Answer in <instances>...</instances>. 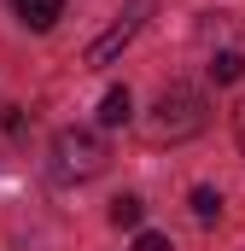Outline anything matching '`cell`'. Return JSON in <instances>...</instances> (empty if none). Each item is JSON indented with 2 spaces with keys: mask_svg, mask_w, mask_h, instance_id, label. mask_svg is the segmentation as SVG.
<instances>
[{
  "mask_svg": "<svg viewBox=\"0 0 245 251\" xmlns=\"http://www.w3.org/2000/svg\"><path fill=\"white\" fill-rule=\"evenodd\" d=\"M210 123V105H204V94L198 88H187V82H175V88H164L158 94V105H152V117H146V134L164 146H175V140H193L198 128Z\"/></svg>",
  "mask_w": 245,
  "mask_h": 251,
  "instance_id": "obj_1",
  "label": "cell"
},
{
  "mask_svg": "<svg viewBox=\"0 0 245 251\" xmlns=\"http://www.w3.org/2000/svg\"><path fill=\"white\" fill-rule=\"evenodd\" d=\"M146 6H152V0H140V6H134V12H128L122 24H111V29H105V35H99V41L88 47V64H111V59H117L122 47L134 41V29H140V12H146Z\"/></svg>",
  "mask_w": 245,
  "mask_h": 251,
  "instance_id": "obj_3",
  "label": "cell"
},
{
  "mask_svg": "<svg viewBox=\"0 0 245 251\" xmlns=\"http://www.w3.org/2000/svg\"><path fill=\"white\" fill-rule=\"evenodd\" d=\"M193 216H198V222H216V216H222V193L216 187H193Z\"/></svg>",
  "mask_w": 245,
  "mask_h": 251,
  "instance_id": "obj_8",
  "label": "cell"
},
{
  "mask_svg": "<svg viewBox=\"0 0 245 251\" xmlns=\"http://www.w3.org/2000/svg\"><path fill=\"white\" fill-rule=\"evenodd\" d=\"M234 134H240V152H245V105L234 111Z\"/></svg>",
  "mask_w": 245,
  "mask_h": 251,
  "instance_id": "obj_10",
  "label": "cell"
},
{
  "mask_svg": "<svg viewBox=\"0 0 245 251\" xmlns=\"http://www.w3.org/2000/svg\"><path fill=\"white\" fill-rule=\"evenodd\" d=\"M134 251H175V246H170L164 234H152V228H146V234H134Z\"/></svg>",
  "mask_w": 245,
  "mask_h": 251,
  "instance_id": "obj_9",
  "label": "cell"
},
{
  "mask_svg": "<svg viewBox=\"0 0 245 251\" xmlns=\"http://www.w3.org/2000/svg\"><path fill=\"white\" fill-rule=\"evenodd\" d=\"M12 6H18V18H24L29 29H53L64 18V0H12Z\"/></svg>",
  "mask_w": 245,
  "mask_h": 251,
  "instance_id": "obj_5",
  "label": "cell"
},
{
  "mask_svg": "<svg viewBox=\"0 0 245 251\" xmlns=\"http://www.w3.org/2000/svg\"><path fill=\"white\" fill-rule=\"evenodd\" d=\"M111 228H140V199L134 193H117L111 199Z\"/></svg>",
  "mask_w": 245,
  "mask_h": 251,
  "instance_id": "obj_7",
  "label": "cell"
},
{
  "mask_svg": "<svg viewBox=\"0 0 245 251\" xmlns=\"http://www.w3.org/2000/svg\"><path fill=\"white\" fill-rule=\"evenodd\" d=\"M240 76H245V53L240 47H222V53L210 59V82H216V88H228V82H240Z\"/></svg>",
  "mask_w": 245,
  "mask_h": 251,
  "instance_id": "obj_6",
  "label": "cell"
},
{
  "mask_svg": "<svg viewBox=\"0 0 245 251\" xmlns=\"http://www.w3.org/2000/svg\"><path fill=\"white\" fill-rule=\"evenodd\" d=\"M105 164H111V152H105V140H99L94 128H59V134H53V158H47L53 181H64V187L94 181Z\"/></svg>",
  "mask_w": 245,
  "mask_h": 251,
  "instance_id": "obj_2",
  "label": "cell"
},
{
  "mask_svg": "<svg viewBox=\"0 0 245 251\" xmlns=\"http://www.w3.org/2000/svg\"><path fill=\"white\" fill-rule=\"evenodd\" d=\"M134 117V94L128 88H105V100H99V128H122Z\"/></svg>",
  "mask_w": 245,
  "mask_h": 251,
  "instance_id": "obj_4",
  "label": "cell"
}]
</instances>
